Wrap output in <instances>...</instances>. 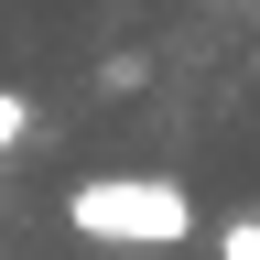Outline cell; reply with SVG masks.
<instances>
[{"label":"cell","instance_id":"1","mask_svg":"<svg viewBox=\"0 0 260 260\" xmlns=\"http://www.w3.org/2000/svg\"><path fill=\"white\" fill-rule=\"evenodd\" d=\"M65 228L98 249H184L195 239V195L174 174H87L65 195Z\"/></svg>","mask_w":260,"mask_h":260},{"label":"cell","instance_id":"2","mask_svg":"<svg viewBox=\"0 0 260 260\" xmlns=\"http://www.w3.org/2000/svg\"><path fill=\"white\" fill-rule=\"evenodd\" d=\"M217 260H260V217H228L217 228Z\"/></svg>","mask_w":260,"mask_h":260}]
</instances>
